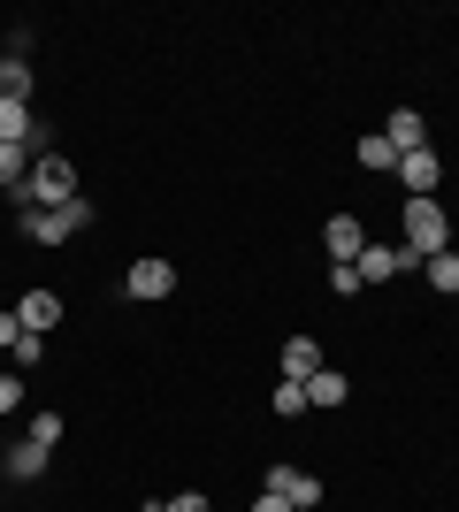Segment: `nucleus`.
<instances>
[{"label": "nucleus", "mask_w": 459, "mask_h": 512, "mask_svg": "<svg viewBox=\"0 0 459 512\" xmlns=\"http://www.w3.org/2000/svg\"><path fill=\"white\" fill-rule=\"evenodd\" d=\"M398 214H406V222H398V253H406V268L452 253V214H444L437 199H406Z\"/></svg>", "instance_id": "nucleus-1"}, {"label": "nucleus", "mask_w": 459, "mask_h": 512, "mask_svg": "<svg viewBox=\"0 0 459 512\" xmlns=\"http://www.w3.org/2000/svg\"><path fill=\"white\" fill-rule=\"evenodd\" d=\"M23 199H31V207H69V199H77V169H69L62 153H39L31 176H23Z\"/></svg>", "instance_id": "nucleus-2"}, {"label": "nucleus", "mask_w": 459, "mask_h": 512, "mask_svg": "<svg viewBox=\"0 0 459 512\" xmlns=\"http://www.w3.org/2000/svg\"><path fill=\"white\" fill-rule=\"evenodd\" d=\"M85 222H92L85 199H69V207H23V237H31V245H62V237H77Z\"/></svg>", "instance_id": "nucleus-3"}, {"label": "nucleus", "mask_w": 459, "mask_h": 512, "mask_svg": "<svg viewBox=\"0 0 459 512\" xmlns=\"http://www.w3.org/2000/svg\"><path fill=\"white\" fill-rule=\"evenodd\" d=\"M268 497H284L291 512H314V505H322V474H306V467H268Z\"/></svg>", "instance_id": "nucleus-4"}, {"label": "nucleus", "mask_w": 459, "mask_h": 512, "mask_svg": "<svg viewBox=\"0 0 459 512\" xmlns=\"http://www.w3.org/2000/svg\"><path fill=\"white\" fill-rule=\"evenodd\" d=\"M398 184H406V199H437V184H444V161H437V153H429V146H421V153H398Z\"/></svg>", "instance_id": "nucleus-5"}, {"label": "nucleus", "mask_w": 459, "mask_h": 512, "mask_svg": "<svg viewBox=\"0 0 459 512\" xmlns=\"http://www.w3.org/2000/svg\"><path fill=\"white\" fill-rule=\"evenodd\" d=\"M322 245H329V260H360V253H368L360 214H329V222H322Z\"/></svg>", "instance_id": "nucleus-6"}, {"label": "nucleus", "mask_w": 459, "mask_h": 512, "mask_svg": "<svg viewBox=\"0 0 459 512\" xmlns=\"http://www.w3.org/2000/svg\"><path fill=\"white\" fill-rule=\"evenodd\" d=\"M123 283H131V299H169V291H176V268H169V260H131V276H123Z\"/></svg>", "instance_id": "nucleus-7"}, {"label": "nucleus", "mask_w": 459, "mask_h": 512, "mask_svg": "<svg viewBox=\"0 0 459 512\" xmlns=\"http://www.w3.org/2000/svg\"><path fill=\"white\" fill-rule=\"evenodd\" d=\"M16 321L31 329V337H46V329L62 321V299H54V291H23V299H16Z\"/></svg>", "instance_id": "nucleus-8"}, {"label": "nucleus", "mask_w": 459, "mask_h": 512, "mask_svg": "<svg viewBox=\"0 0 459 512\" xmlns=\"http://www.w3.org/2000/svg\"><path fill=\"white\" fill-rule=\"evenodd\" d=\"M322 344H314V337H291L284 344V383H314V375H322Z\"/></svg>", "instance_id": "nucleus-9"}, {"label": "nucleus", "mask_w": 459, "mask_h": 512, "mask_svg": "<svg viewBox=\"0 0 459 512\" xmlns=\"http://www.w3.org/2000/svg\"><path fill=\"white\" fill-rule=\"evenodd\" d=\"M352 268H360V283H391V276H406V253L398 245H368Z\"/></svg>", "instance_id": "nucleus-10"}, {"label": "nucleus", "mask_w": 459, "mask_h": 512, "mask_svg": "<svg viewBox=\"0 0 459 512\" xmlns=\"http://www.w3.org/2000/svg\"><path fill=\"white\" fill-rule=\"evenodd\" d=\"M383 138H391V146H398V153H421V146H429V123H421L414 107H398L391 123H383Z\"/></svg>", "instance_id": "nucleus-11"}, {"label": "nucleus", "mask_w": 459, "mask_h": 512, "mask_svg": "<svg viewBox=\"0 0 459 512\" xmlns=\"http://www.w3.org/2000/svg\"><path fill=\"white\" fill-rule=\"evenodd\" d=\"M39 474H46V444H31V436L8 444V482H39Z\"/></svg>", "instance_id": "nucleus-12"}, {"label": "nucleus", "mask_w": 459, "mask_h": 512, "mask_svg": "<svg viewBox=\"0 0 459 512\" xmlns=\"http://www.w3.org/2000/svg\"><path fill=\"white\" fill-rule=\"evenodd\" d=\"M345 398H352V383L337 375V367H322V375L306 383V406H345Z\"/></svg>", "instance_id": "nucleus-13"}, {"label": "nucleus", "mask_w": 459, "mask_h": 512, "mask_svg": "<svg viewBox=\"0 0 459 512\" xmlns=\"http://www.w3.org/2000/svg\"><path fill=\"white\" fill-rule=\"evenodd\" d=\"M0 100L31 107V62H23V54H8V69H0Z\"/></svg>", "instance_id": "nucleus-14"}, {"label": "nucleus", "mask_w": 459, "mask_h": 512, "mask_svg": "<svg viewBox=\"0 0 459 512\" xmlns=\"http://www.w3.org/2000/svg\"><path fill=\"white\" fill-rule=\"evenodd\" d=\"M31 161H39L31 146H0V184H8V192H23V176H31Z\"/></svg>", "instance_id": "nucleus-15"}, {"label": "nucleus", "mask_w": 459, "mask_h": 512, "mask_svg": "<svg viewBox=\"0 0 459 512\" xmlns=\"http://www.w3.org/2000/svg\"><path fill=\"white\" fill-rule=\"evenodd\" d=\"M360 169H375V176H383V169H398V146L383 138V130H375V138H360Z\"/></svg>", "instance_id": "nucleus-16"}, {"label": "nucleus", "mask_w": 459, "mask_h": 512, "mask_svg": "<svg viewBox=\"0 0 459 512\" xmlns=\"http://www.w3.org/2000/svg\"><path fill=\"white\" fill-rule=\"evenodd\" d=\"M421 276L437 283V291H459V253H437V260H421Z\"/></svg>", "instance_id": "nucleus-17"}, {"label": "nucleus", "mask_w": 459, "mask_h": 512, "mask_svg": "<svg viewBox=\"0 0 459 512\" xmlns=\"http://www.w3.org/2000/svg\"><path fill=\"white\" fill-rule=\"evenodd\" d=\"M268 406L284 413V421H299V413H314V406H306V383H276V398H268Z\"/></svg>", "instance_id": "nucleus-18"}, {"label": "nucleus", "mask_w": 459, "mask_h": 512, "mask_svg": "<svg viewBox=\"0 0 459 512\" xmlns=\"http://www.w3.org/2000/svg\"><path fill=\"white\" fill-rule=\"evenodd\" d=\"M23 436H31V444H46V451H54V444H62V413H31V428H23Z\"/></svg>", "instance_id": "nucleus-19"}, {"label": "nucleus", "mask_w": 459, "mask_h": 512, "mask_svg": "<svg viewBox=\"0 0 459 512\" xmlns=\"http://www.w3.org/2000/svg\"><path fill=\"white\" fill-rule=\"evenodd\" d=\"M329 291H337V299H352V291H360V268H352V260H337V268H329Z\"/></svg>", "instance_id": "nucleus-20"}, {"label": "nucleus", "mask_w": 459, "mask_h": 512, "mask_svg": "<svg viewBox=\"0 0 459 512\" xmlns=\"http://www.w3.org/2000/svg\"><path fill=\"white\" fill-rule=\"evenodd\" d=\"M46 360V337H31V329H23V337H16V367H39Z\"/></svg>", "instance_id": "nucleus-21"}, {"label": "nucleus", "mask_w": 459, "mask_h": 512, "mask_svg": "<svg viewBox=\"0 0 459 512\" xmlns=\"http://www.w3.org/2000/svg\"><path fill=\"white\" fill-rule=\"evenodd\" d=\"M161 512H215V505H207V497H199V490H176V497H169V505H161Z\"/></svg>", "instance_id": "nucleus-22"}, {"label": "nucleus", "mask_w": 459, "mask_h": 512, "mask_svg": "<svg viewBox=\"0 0 459 512\" xmlns=\"http://www.w3.org/2000/svg\"><path fill=\"white\" fill-rule=\"evenodd\" d=\"M23 406V375H0V413H16Z\"/></svg>", "instance_id": "nucleus-23"}, {"label": "nucleus", "mask_w": 459, "mask_h": 512, "mask_svg": "<svg viewBox=\"0 0 459 512\" xmlns=\"http://www.w3.org/2000/svg\"><path fill=\"white\" fill-rule=\"evenodd\" d=\"M16 337H23V321H16V314H0V352H16Z\"/></svg>", "instance_id": "nucleus-24"}, {"label": "nucleus", "mask_w": 459, "mask_h": 512, "mask_svg": "<svg viewBox=\"0 0 459 512\" xmlns=\"http://www.w3.org/2000/svg\"><path fill=\"white\" fill-rule=\"evenodd\" d=\"M253 512H291V505H284V497H268V490H261V505H253Z\"/></svg>", "instance_id": "nucleus-25"}, {"label": "nucleus", "mask_w": 459, "mask_h": 512, "mask_svg": "<svg viewBox=\"0 0 459 512\" xmlns=\"http://www.w3.org/2000/svg\"><path fill=\"white\" fill-rule=\"evenodd\" d=\"M0 69H8V46H0Z\"/></svg>", "instance_id": "nucleus-26"}, {"label": "nucleus", "mask_w": 459, "mask_h": 512, "mask_svg": "<svg viewBox=\"0 0 459 512\" xmlns=\"http://www.w3.org/2000/svg\"><path fill=\"white\" fill-rule=\"evenodd\" d=\"M452 253H459V230H452Z\"/></svg>", "instance_id": "nucleus-27"}, {"label": "nucleus", "mask_w": 459, "mask_h": 512, "mask_svg": "<svg viewBox=\"0 0 459 512\" xmlns=\"http://www.w3.org/2000/svg\"><path fill=\"white\" fill-rule=\"evenodd\" d=\"M146 512H161V505H146Z\"/></svg>", "instance_id": "nucleus-28"}]
</instances>
